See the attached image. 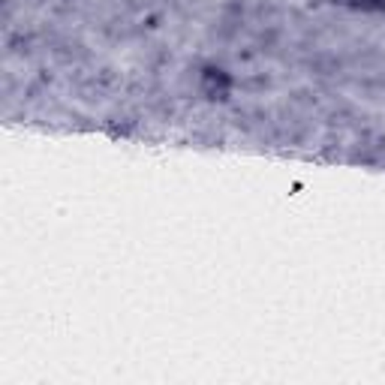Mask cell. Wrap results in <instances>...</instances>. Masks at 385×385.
Masks as SVG:
<instances>
[{
    "mask_svg": "<svg viewBox=\"0 0 385 385\" xmlns=\"http://www.w3.org/2000/svg\"><path fill=\"white\" fill-rule=\"evenodd\" d=\"M229 90H232V79H229V72L217 69V67H208L202 72V94L208 99H226Z\"/></svg>",
    "mask_w": 385,
    "mask_h": 385,
    "instance_id": "obj_1",
    "label": "cell"
},
{
    "mask_svg": "<svg viewBox=\"0 0 385 385\" xmlns=\"http://www.w3.org/2000/svg\"><path fill=\"white\" fill-rule=\"evenodd\" d=\"M352 6H359V9H385V0H352Z\"/></svg>",
    "mask_w": 385,
    "mask_h": 385,
    "instance_id": "obj_2",
    "label": "cell"
}]
</instances>
